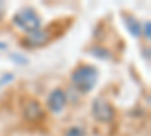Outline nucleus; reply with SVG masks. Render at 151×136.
<instances>
[{
  "mask_svg": "<svg viewBox=\"0 0 151 136\" xmlns=\"http://www.w3.org/2000/svg\"><path fill=\"white\" fill-rule=\"evenodd\" d=\"M50 40V35L45 32V30H36V32H32L29 33L26 38H24L23 44L26 47H42L48 42Z\"/></svg>",
  "mask_w": 151,
  "mask_h": 136,
  "instance_id": "obj_6",
  "label": "nucleus"
},
{
  "mask_svg": "<svg viewBox=\"0 0 151 136\" xmlns=\"http://www.w3.org/2000/svg\"><path fill=\"white\" fill-rule=\"evenodd\" d=\"M85 135H86V132H85V129H83V127L73 126V127H70V129L65 132V135H64V136H85Z\"/></svg>",
  "mask_w": 151,
  "mask_h": 136,
  "instance_id": "obj_9",
  "label": "nucleus"
},
{
  "mask_svg": "<svg viewBox=\"0 0 151 136\" xmlns=\"http://www.w3.org/2000/svg\"><path fill=\"white\" fill-rule=\"evenodd\" d=\"M91 53L95 58H98V59H110L112 58L110 52L107 50V48H104V47H94V48H91Z\"/></svg>",
  "mask_w": 151,
  "mask_h": 136,
  "instance_id": "obj_8",
  "label": "nucleus"
},
{
  "mask_svg": "<svg viewBox=\"0 0 151 136\" xmlns=\"http://www.w3.org/2000/svg\"><path fill=\"white\" fill-rule=\"evenodd\" d=\"M124 20H125V24H127L129 32L133 35V38H139V36H141V29H142V26H141L139 23H137V20H136L133 15H125Z\"/></svg>",
  "mask_w": 151,
  "mask_h": 136,
  "instance_id": "obj_7",
  "label": "nucleus"
},
{
  "mask_svg": "<svg viewBox=\"0 0 151 136\" xmlns=\"http://www.w3.org/2000/svg\"><path fill=\"white\" fill-rule=\"evenodd\" d=\"M12 21H14V24L18 29L27 33H32L41 29V18L38 15V12L32 8H24L20 12H17Z\"/></svg>",
  "mask_w": 151,
  "mask_h": 136,
  "instance_id": "obj_2",
  "label": "nucleus"
},
{
  "mask_svg": "<svg viewBox=\"0 0 151 136\" xmlns=\"http://www.w3.org/2000/svg\"><path fill=\"white\" fill-rule=\"evenodd\" d=\"M12 79H14V74H5V76L0 79V86H2L3 83H6V82H11Z\"/></svg>",
  "mask_w": 151,
  "mask_h": 136,
  "instance_id": "obj_11",
  "label": "nucleus"
},
{
  "mask_svg": "<svg viewBox=\"0 0 151 136\" xmlns=\"http://www.w3.org/2000/svg\"><path fill=\"white\" fill-rule=\"evenodd\" d=\"M92 115L95 119L101 121V122H109L115 118V109L104 98L98 97L92 101Z\"/></svg>",
  "mask_w": 151,
  "mask_h": 136,
  "instance_id": "obj_3",
  "label": "nucleus"
},
{
  "mask_svg": "<svg viewBox=\"0 0 151 136\" xmlns=\"http://www.w3.org/2000/svg\"><path fill=\"white\" fill-rule=\"evenodd\" d=\"M151 24H150V21H147L145 24H144V27L141 29V33H144V36H145V40H150L151 38Z\"/></svg>",
  "mask_w": 151,
  "mask_h": 136,
  "instance_id": "obj_10",
  "label": "nucleus"
},
{
  "mask_svg": "<svg viewBox=\"0 0 151 136\" xmlns=\"http://www.w3.org/2000/svg\"><path fill=\"white\" fill-rule=\"evenodd\" d=\"M24 118H26L27 121H30V122L41 121L44 118V109H42V106L38 101H35V100L29 101L26 106H24Z\"/></svg>",
  "mask_w": 151,
  "mask_h": 136,
  "instance_id": "obj_5",
  "label": "nucleus"
},
{
  "mask_svg": "<svg viewBox=\"0 0 151 136\" xmlns=\"http://www.w3.org/2000/svg\"><path fill=\"white\" fill-rule=\"evenodd\" d=\"M98 71L92 65H79L71 74V82L76 89H79L83 94H88L94 89L97 83Z\"/></svg>",
  "mask_w": 151,
  "mask_h": 136,
  "instance_id": "obj_1",
  "label": "nucleus"
},
{
  "mask_svg": "<svg viewBox=\"0 0 151 136\" xmlns=\"http://www.w3.org/2000/svg\"><path fill=\"white\" fill-rule=\"evenodd\" d=\"M5 11H6V5H5L3 2H0V20L3 18V15H5Z\"/></svg>",
  "mask_w": 151,
  "mask_h": 136,
  "instance_id": "obj_12",
  "label": "nucleus"
},
{
  "mask_svg": "<svg viewBox=\"0 0 151 136\" xmlns=\"http://www.w3.org/2000/svg\"><path fill=\"white\" fill-rule=\"evenodd\" d=\"M0 50H6V44L5 42H0Z\"/></svg>",
  "mask_w": 151,
  "mask_h": 136,
  "instance_id": "obj_13",
  "label": "nucleus"
},
{
  "mask_svg": "<svg viewBox=\"0 0 151 136\" xmlns=\"http://www.w3.org/2000/svg\"><path fill=\"white\" fill-rule=\"evenodd\" d=\"M47 104H48L50 112H53V114L62 112L64 107H65V104H67V95H65V92L62 91L60 88L53 89L52 92H50V95H48Z\"/></svg>",
  "mask_w": 151,
  "mask_h": 136,
  "instance_id": "obj_4",
  "label": "nucleus"
}]
</instances>
